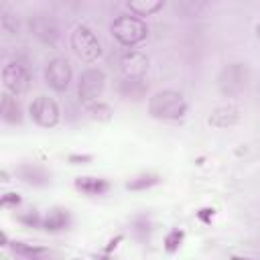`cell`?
Masks as SVG:
<instances>
[{
    "mask_svg": "<svg viewBox=\"0 0 260 260\" xmlns=\"http://www.w3.org/2000/svg\"><path fill=\"white\" fill-rule=\"evenodd\" d=\"M189 104L181 91L158 89L148 100V114L156 120H181L185 118Z\"/></svg>",
    "mask_w": 260,
    "mask_h": 260,
    "instance_id": "obj_1",
    "label": "cell"
},
{
    "mask_svg": "<svg viewBox=\"0 0 260 260\" xmlns=\"http://www.w3.org/2000/svg\"><path fill=\"white\" fill-rule=\"evenodd\" d=\"M110 35L126 49L136 47L148 37V26L144 18H138L134 14H120L110 24Z\"/></svg>",
    "mask_w": 260,
    "mask_h": 260,
    "instance_id": "obj_2",
    "label": "cell"
},
{
    "mask_svg": "<svg viewBox=\"0 0 260 260\" xmlns=\"http://www.w3.org/2000/svg\"><path fill=\"white\" fill-rule=\"evenodd\" d=\"M69 45L73 49V53L77 55V59L85 61V63H93L102 57V45H100V39L95 37V32L79 22L73 26L71 35H69Z\"/></svg>",
    "mask_w": 260,
    "mask_h": 260,
    "instance_id": "obj_3",
    "label": "cell"
},
{
    "mask_svg": "<svg viewBox=\"0 0 260 260\" xmlns=\"http://www.w3.org/2000/svg\"><path fill=\"white\" fill-rule=\"evenodd\" d=\"M250 81V69L242 61L228 63L217 75V87L225 98H238L244 93Z\"/></svg>",
    "mask_w": 260,
    "mask_h": 260,
    "instance_id": "obj_4",
    "label": "cell"
},
{
    "mask_svg": "<svg viewBox=\"0 0 260 260\" xmlns=\"http://www.w3.org/2000/svg\"><path fill=\"white\" fill-rule=\"evenodd\" d=\"M106 89V71L100 67H87L81 71L77 81V98L87 108L95 102H100L102 93Z\"/></svg>",
    "mask_w": 260,
    "mask_h": 260,
    "instance_id": "obj_5",
    "label": "cell"
},
{
    "mask_svg": "<svg viewBox=\"0 0 260 260\" xmlns=\"http://www.w3.org/2000/svg\"><path fill=\"white\" fill-rule=\"evenodd\" d=\"M28 114L32 118V122L41 128H55L61 120V110L57 106V102L49 95H37L30 106H28Z\"/></svg>",
    "mask_w": 260,
    "mask_h": 260,
    "instance_id": "obj_6",
    "label": "cell"
},
{
    "mask_svg": "<svg viewBox=\"0 0 260 260\" xmlns=\"http://www.w3.org/2000/svg\"><path fill=\"white\" fill-rule=\"evenodd\" d=\"M2 83L8 93L22 95L30 87V73L20 61H8L2 67Z\"/></svg>",
    "mask_w": 260,
    "mask_h": 260,
    "instance_id": "obj_7",
    "label": "cell"
},
{
    "mask_svg": "<svg viewBox=\"0 0 260 260\" xmlns=\"http://www.w3.org/2000/svg\"><path fill=\"white\" fill-rule=\"evenodd\" d=\"M73 79V69L67 59L55 57L45 65V81L55 91H67Z\"/></svg>",
    "mask_w": 260,
    "mask_h": 260,
    "instance_id": "obj_8",
    "label": "cell"
},
{
    "mask_svg": "<svg viewBox=\"0 0 260 260\" xmlns=\"http://www.w3.org/2000/svg\"><path fill=\"white\" fill-rule=\"evenodd\" d=\"M120 71L126 79H142L148 71V57L142 51L128 49L120 57Z\"/></svg>",
    "mask_w": 260,
    "mask_h": 260,
    "instance_id": "obj_9",
    "label": "cell"
},
{
    "mask_svg": "<svg viewBox=\"0 0 260 260\" xmlns=\"http://www.w3.org/2000/svg\"><path fill=\"white\" fill-rule=\"evenodd\" d=\"M30 28H32L35 37L39 41H43L45 45H57V41L61 37L59 24H57V20L51 14H37V16H32L30 18Z\"/></svg>",
    "mask_w": 260,
    "mask_h": 260,
    "instance_id": "obj_10",
    "label": "cell"
},
{
    "mask_svg": "<svg viewBox=\"0 0 260 260\" xmlns=\"http://www.w3.org/2000/svg\"><path fill=\"white\" fill-rule=\"evenodd\" d=\"M16 179L26 183V185H32V187H47L51 183V173L41 167V165H35V162H22L16 167L14 171Z\"/></svg>",
    "mask_w": 260,
    "mask_h": 260,
    "instance_id": "obj_11",
    "label": "cell"
},
{
    "mask_svg": "<svg viewBox=\"0 0 260 260\" xmlns=\"http://www.w3.org/2000/svg\"><path fill=\"white\" fill-rule=\"evenodd\" d=\"M71 213L69 209L65 207H53L49 209L45 215H43V230L45 232H51V234H57V232H65L71 228Z\"/></svg>",
    "mask_w": 260,
    "mask_h": 260,
    "instance_id": "obj_12",
    "label": "cell"
},
{
    "mask_svg": "<svg viewBox=\"0 0 260 260\" xmlns=\"http://www.w3.org/2000/svg\"><path fill=\"white\" fill-rule=\"evenodd\" d=\"M118 93L120 98L124 100H130V102H142L148 93V83L146 79H126L122 77L120 83H118Z\"/></svg>",
    "mask_w": 260,
    "mask_h": 260,
    "instance_id": "obj_13",
    "label": "cell"
},
{
    "mask_svg": "<svg viewBox=\"0 0 260 260\" xmlns=\"http://www.w3.org/2000/svg\"><path fill=\"white\" fill-rule=\"evenodd\" d=\"M0 118L6 122V124H12V126H20L24 116H22V108L16 100V95L12 93H2V100H0Z\"/></svg>",
    "mask_w": 260,
    "mask_h": 260,
    "instance_id": "obj_14",
    "label": "cell"
},
{
    "mask_svg": "<svg viewBox=\"0 0 260 260\" xmlns=\"http://www.w3.org/2000/svg\"><path fill=\"white\" fill-rule=\"evenodd\" d=\"M240 118V110L232 104H225V106H217L211 116H209V124L215 126V128H228L232 124H236Z\"/></svg>",
    "mask_w": 260,
    "mask_h": 260,
    "instance_id": "obj_15",
    "label": "cell"
},
{
    "mask_svg": "<svg viewBox=\"0 0 260 260\" xmlns=\"http://www.w3.org/2000/svg\"><path fill=\"white\" fill-rule=\"evenodd\" d=\"M73 185H75L77 191H81L85 195H91V197L104 195V193L110 191V183L106 179H100V177H77L73 181Z\"/></svg>",
    "mask_w": 260,
    "mask_h": 260,
    "instance_id": "obj_16",
    "label": "cell"
},
{
    "mask_svg": "<svg viewBox=\"0 0 260 260\" xmlns=\"http://www.w3.org/2000/svg\"><path fill=\"white\" fill-rule=\"evenodd\" d=\"M165 6L162 0H130L126 2V8L130 10V14L142 18V16H152L154 12H158Z\"/></svg>",
    "mask_w": 260,
    "mask_h": 260,
    "instance_id": "obj_17",
    "label": "cell"
},
{
    "mask_svg": "<svg viewBox=\"0 0 260 260\" xmlns=\"http://www.w3.org/2000/svg\"><path fill=\"white\" fill-rule=\"evenodd\" d=\"M160 183V175L156 173H140L136 177H132L130 181H126V189L128 191H144V189H150L154 185Z\"/></svg>",
    "mask_w": 260,
    "mask_h": 260,
    "instance_id": "obj_18",
    "label": "cell"
},
{
    "mask_svg": "<svg viewBox=\"0 0 260 260\" xmlns=\"http://www.w3.org/2000/svg\"><path fill=\"white\" fill-rule=\"evenodd\" d=\"M132 232H134V238L140 242V244H146L148 238H150V232H152V223L148 219V215H136L132 219Z\"/></svg>",
    "mask_w": 260,
    "mask_h": 260,
    "instance_id": "obj_19",
    "label": "cell"
},
{
    "mask_svg": "<svg viewBox=\"0 0 260 260\" xmlns=\"http://www.w3.org/2000/svg\"><path fill=\"white\" fill-rule=\"evenodd\" d=\"M10 248H12L16 254H20V256H24V258H28V260H37V258H41V256H45V254L49 252L45 246L26 244V242H12Z\"/></svg>",
    "mask_w": 260,
    "mask_h": 260,
    "instance_id": "obj_20",
    "label": "cell"
},
{
    "mask_svg": "<svg viewBox=\"0 0 260 260\" xmlns=\"http://www.w3.org/2000/svg\"><path fill=\"white\" fill-rule=\"evenodd\" d=\"M207 4L205 2H193V0H181V2H175V10L187 18H193V16H199L201 10H205Z\"/></svg>",
    "mask_w": 260,
    "mask_h": 260,
    "instance_id": "obj_21",
    "label": "cell"
},
{
    "mask_svg": "<svg viewBox=\"0 0 260 260\" xmlns=\"http://www.w3.org/2000/svg\"><path fill=\"white\" fill-rule=\"evenodd\" d=\"M87 114H89V118L91 120H98V122H108L110 118H112V108L108 106V104H104V102H95V104H91V106H87Z\"/></svg>",
    "mask_w": 260,
    "mask_h": 260,
    "instance_id": "obj_22",
    "label": "cell"
},
{
    "mask_svg": "<svg viewBox=\"0 0 260 260\" xmlns=\"http://www.w3.org/2000/svg\"><path fill=\"white\" fill-rule=\"evenodd\" d=\"M183 240H185V232L179 230V228H173V230L167 232V236H165V250H167L169 254H175V252L181 248Z\"/></svg>",
    "mask_w": 260,
    "mask_h": 260,
    "instance_id": "obj_23",
    "label": "cell"
},
{
    "mask_svg": "<svg viewBox=\"0 0 260 260\" xmlns=\"http://www.w3.org/2000/svg\"><path fill=\"white\" fill-rule=\"evenodd\" d=\"M16 221H20L28 228H41L43 225V215L37 209H26V211L16 213Z\"/></svg>",
    "mask_w": 260,
    "mask_h": 260,
    "instance_id": "obj_24",
    "label": "cell"
},
{
    "mask_svg": "<svg viewBox=\"0 0 260 260\" xmlns=\"http://www.w3.org/2000/svg\"><path fill=\"white\" fill-rule=\"evenodd\" d=\"M20 203H22V197L18 193H12V191L4 193L2 199H0V205L2 207H14L16 209V205H20Z\"/></svg>",
    "mask_w": 260,
    "mask_h": 260,
    "instance_id": "obj_25",
    "label": "cell"
},
{
    "mask_svg": "<svg viewBox=\"0 0 260 260\" xmlns=\"http://www.w3.org/2000/svg\"><path fill=\"white\" fill-rule=\"evenodd\" d=\"M91 158H93L91 154H69L67 160H69L71 165H85V162H89Z\"/></svg>",
    "mask_w": 260,
    "mask_h": 260,
    "instance_id": "obj_26",
    "label": "cell"
},
{
    "mask_svg": "<svg viewBox=\"0 0 260 260\" xmlns=\"http://www.w3.org/2000/svg\"><path fill=\"white\" fill-rule=\"evenodd\" d=\"M197 217H199L203 223H209L211 217H213V207H203V209H199V211H197Z\"/></svg>",
    "mask_w": 260,
    "mask_h": 260,
    "instance_id": "obj_27",
    "label": "cell"
},
{
    "mask_svg": "<svg viewBox=\"0 0 260 260\" xmlns=\"http://www.w3.org/2000/svg\"><path fill=\"white\" fill-rule=\"evenodd\" d=\"M120 240H122V236H118L116 240H112V242H110V246H106V250H104V252H106V254H110V252H112V250L118 246V242H120Z\"/></svg>",
    "mask_w": 260,
    "mask_h": 260,
    "instance_id": "obj_28",
    "label": "cell"
},
{
    "mask_svg": "<svg viewBox=\"0 0 260 260\" xmlns=\"http://www.w3.org/2000/svg\"><path fill=\"white\" fill-rule=\"evenodd\" d=\"M230 260H256V258H248V256H238V254H234V256H230Z\"/></svg>",
    "mask_w": 260,
    "mask_h": 260,
    "instance_id": "obj_29",
    "label": "cell"
},
{
    "mask_svg": "<svg viewBox=\"0 0 260 260\" xmlns=\"http://www.w3.org/2000/svg\"><path fill=\"white\" fill-rule=\"evenodd\" d=\"M254 32H256V37H258V39H260V20H258V22H256V28H254Z\"/></svg>",
    "mask_w": 260,
    "mask_h": 260,
    "instance_id": "obj_30",
    "label": "cell"
},
{
    "mask_svg": "<svg viewBox=\"0 0 260 260\" xmlns=\"http://www.w3.org/2000/svg\"><path fill=\"white\" fill-rule=\"evenodd\" d=\"M8 181V173L6 171H2V183H6Z\"/></svg>",
    "mask_w": 260,
    "mask_h": 260,
    "instance_id": "obj_31",
    "label": "cell"
},
{
    "mask_svg": "<svg viewBox=\"0 0 260 260\" xmlns=\"http://www.w3.org/2000/svg\"><path fill=\"white\" fill-rule=\"evenodd\" d=\"M95 260H116V258H110V256H98Z\"/></svg>",
    "mask_w": 260,
    "mask_h": 260,
    "instance_id": "obj_32",
    "label": "cell"
}]
</instances>
